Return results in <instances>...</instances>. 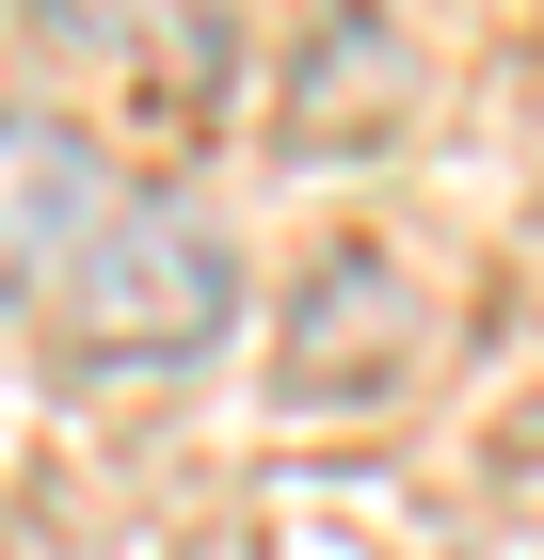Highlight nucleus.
Masks as SVG:
<instances>
[{"mask_svg": "<svg viewBox=\"0 0 544 560\" xmlns=\"http://www.w3.org/2000/svg\"><path fill=\"white\" fill-rule=\"evenodd\" d=\"M48 320H65L81 369H176V352H209L241 320V257H224V224L193 192H128L81 241V272L48 289Z\"/></svg>", "mask_w": 544, "mask_h": 560, "instance_id": "obj_1", "label": "nucleus"}, {"mask_svg": "<svg viewBox=\"0 0 544 560\" xmlns=\"http://www.w3.org/2000/svg\"><path fill=\"white\" fill-rule=\"evenodd\" d=\"M113 209H128V176L65 113H0V304H48Z\"/></svg>", "mask_w": 544, "mask_h": 560, "instance_id": "obj_2", "label": "nucleus"}, {"mask_svg": "<svg viewBox=\"0 0 544 560\" xmlns=\"http://www.w3.org/2000/svg\"><path fill=\"white\" fill-rule=\"evenodd\" d=\"M417 337V304H401V272L384 257H321L304 272V320H289V400H336V369H352V352H401Z\"/></svg>", "mask_w": 544, "mask_h": 560, "instance_id": "obj_3", "label": "nucleus"}]
</instances>
